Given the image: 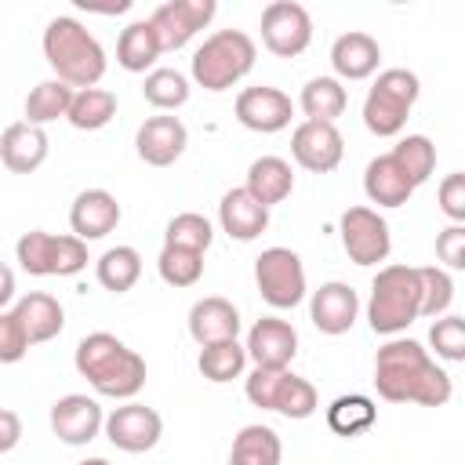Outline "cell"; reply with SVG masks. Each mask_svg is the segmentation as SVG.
Here are the masks:
<instances>
[{
	"mask_svg": "<svg viewBox=\"0 0 465 465\" xmlns=\"http://www.w3.org/2000/svg\"><path fill=\"white\" fill-rule=\"evenodd\" d=\"M374 389L389 403L443 407L454 392L450 374L414 338H392L374 356Z\"/></svg>",
	"mask_w": 465,
	"mask_h": 465,
	"instance_id": "cell-1",
	"label": "cell"
},
{
	"mask_svg": "<svg viewBox=\"0 0 465 465\" xmlns=\"http://www.w3.org/2000/svg\"><path fill=\"white\" fill-rule=\"evenodd\" d=\"M73 363L91 381V389L109 400H131L145 385V360L109 331L87 334L76 345Z\"/></svg>",
	"mask_w": 465,
	"mask_h": 465,
	"instance_id": "cell-2",
	"label": "cell"
},
{
	"mask_svg": "<svg viewBox=\"0 0 465 465\" xmlns=\"http://www.w3.org/2000/svg\"><path fill=\"white\" fill-rule=\"evenodd\" d=\"M44 58L54 69V80L69 84L73 91L94 87L105 76L102 44L73 15H58V18L47 22V29H44Z\"/></svg>",
	"mask_w": 465,
	"mask_h": 465,
	"instance_id": "cell-3",
	"label": "cell"
},
{
	"mask_svg": "<svg viewBox=\"0 0 465 465\" xmlns=\"http://www.w3.org/2000/svg\"><path fill=\"white\" fill-rule=\"evenodd\" d=\"M421 316V280L414 265H385L371 283L367 320L374 334H400Z\"/></svg>",
	"mask_w": 465,
	"mask_h": 465,
	"instance_id": "cell-4",
	"label": "cell"
},
{
	"mask_svg": "<svg viewBox=\"0 0 465 465\" xmlns=\"http://www.w3.org/2000/svg\"><path fill=\"white\" fill-rule=\"evenodd\" d=\"M254 58H258V47L243 29H218L193 51L189 73L203 91L218 94L240 84L254 69Z\"/></svg>",
	"mask_w": 465,
	"mask_h": 465,
	"instance_id": "cell-5",
	"label": "cell"
},
{
	"mask_svg": "<svg viewBox=\"0 0 465 465\" xmlns=\"http://www.w3.org/2000/svg\"><path fill=\"white\" fill-rule=\"evenodd\" d=\"M421 94V80L411 69H385L378 73L374 87L363 98V124L378 138H392L407 127V116Z\"/></svg>",
	"mask_w": 465,
	"mask_h": 465,
	"instance_id": "cell-6",
	"label": "cell"
},
{
	"mask_svg": "<svg viewBox=\"0 0 465 465\" xmlns=\"http://www.w3.org/2000/svg\"><path fill=\"white\" fill-rule=\"evenodd\" d=\"M254 283L272 309H294L305 298V265L291 247H265L254 258Z\"/></svg>",
	"mask_w": 465,
	"mask_h": 465,
	"instance_id": "cell-7",
	"label": "cell"
},
{
	"mask_svg": "<svg viewBox=\"0 0 465 465\" xmlns=\"http://www.w3.org/2000/svg\"><path fill=\"white\" fill-rule=\"evenodd\" d=\"M338 232H341V247L352 265H378L392 251L389 222L371 207H349L338 222Z\"/></svg>",
	"mask_w": 465,
	"mask_h": 465,
	"instance_id": "cell-8",
	"label": "cell"
},
{
	"mask_svg": "<svg viewBox=\"0 0 465 465\" xmlns=\"http://www.w3.org/2000/svg\"><path fill=\"white\" fill-rule=\"evenodd\" d=\"M262 44L276 58H298L312 44V18L294 0H272L262 11Z\"/></svg>",
	"mask_w": 465,
	"mask_h": 465,
	"instance_id": "cell-9",
	"label": "cell"
},
{
	"mask_svg": "<svg viewBox=\"0 0 465 465\" xmlns=\"http://www.w3.org/2000/svg\"><path fill=\"white\" fill-rule=\"evenodd\" d=\"M218 4L214 0H167L149 15V25L156 33L160 51H178L185 47L211 18H214Z\"/></svg>",
	"mask_w": 465,
	"mask_h": 465,
	"instance_id": "cell-10",
	"label": "cell"
},
{
	"mask_svg": "<svg viewBox=\"0 0 465 465\" xmlns=\"http://www.w3.org/2000/svg\"><path fill=\"white\" fill-rule=\"evenodd\" d=\"M105 436L116 450H127V454H142V450H153L163 436V418L145 407V403H124L116 407L113 414H105Z\"/></svg>",
	"mask_w": 465,
	"mask_h": 465,
	"instance_id": "cell-11",
	"label": "cell"
},
{
	"mask_svg": "<svg viewBox=\"0 0 465 465\" xmlns=\"http://www.w3.org/2000/svg\"><path fill=\"white\" fill-rule=\"evenodd\" d=\"M291 116H294V102H291L280 87L258 84V87H243V91L236 94V120H240L247 131L276 134V131L291 127Z\"/></svg>",
	"mask_w": 465,
	"mask_h": 465,
	"instance_id": "cell-12",
	"label": "cell"
},
{
	"mask_svg": "<svg viewBox=\"0 0 465 465\" xmlns=\"http://www.w3.org/2000/svg\"><path fill=\"white\" fill-rule=\"evenodd\" d=\"M291 156L312 174H331L345 156V138L334 124L302 120L291 134Z\"/></svg>",
	"mask_w": 465,
	"mask_h": 465,
	"instance_id": "cell-13",
	"label": "cell"
},
{
	"mask_svg": "<svg viewBox=\"0 0 465 465\" xmlns=\"http://www.w3.org/2000/svg\"><path fill=\"white\" fill-rule=\"evenodd\" d=\"M105 425V414L98 407V400L84 396V392H69L62 400H54L51 407V432L69 443V447H84L91 443Z\"/></svg>",
	"mask_w": 465,
	"mask_h": 465,
	"instance_id": "cell-14",
	"label": "cell"
},
{
	"mask_svg": "<svg viewBox=\"0 0 465 465\" xmlns=\"http://www.w3.org/2000/svg\"><path fill=\"white\" fill-rule=\"evenodd\" d=\"M356 316H360V298L341 280L320 283L312 291V298H309V320L323 334H345V331H352Z\"/></svg>",
	"mask_w": 465,
	"mask_h": 465,
	"instance_id": "cell-15",
	"label": "cell"
},
{
	"mask_svg": "<svg viewBox=\"0 0 465 465\" xmlns=\"http://www.w3.org/2000/svg\"><path fill=\"white\" fill-rule=\"evenodd\" d=\"M185 145H189L185 124H182L178 116H167V113L149 116V120L138 127V134H134V149H138V156H142L149 167H171V163L185 153Z\"/></svg>",
	"mask_w": 465,
	"mask_h": 465,
	"instance_id": "cell-16",
	"label": "cell"
},
{
	"mask_svg": "<svg viewBox=\"0 0 465 465\" xmlns=\"http://www.w3.org/2000/svg\"><path fill=\"white\" fill-rule=\"evenodd\" d=\"M247 356L254 360V367H276L287 371L294 352H298V331L287 320L276 316H262L251 331H247Z\"/></svg>",
	"mask_w": 465,
	"mask_h": 465,
	"instance_id": "cell-17",
	"label": "cell"
},
{
	"mask_svg": "<svg viewBox=\"0 0 465 465\" xmlns=\"http://www.w3.org/2000/svg\"><path fill=\"white\" fill-rule=\"evenodd\" d=\"M69 225H73V236L84 240V243L109 236L120 225L116 196L109 189H84V193H76V200L69 207Z\"/></svg>",
	"mask_w": 465,
	"mask_h": 465,
	"instance_id": "cell-18",
	"label": "cell"
},
{
	"mask_svg": "<svg viewBox=\"0 0 465 465\" xmlns=\"http://www.w3.org/2000/svg\"><path fill=\"white\" fill-rule=\"evenodd\" d=\"M381 62V47L371 33H341L331 44V65H334V80H367L378 73Z\"/></svg>",
	"mask_w": 465,
	"mask_h": 465,
	"instance_id": "cell-19",
	"label": "cell"
},
{
	"mask_svg": "<svg viewBox=\"0 0 465 465\" xmlns=\"http://www.w3.org/2000/svg\"><path fill=\"white\" fill-rule=\"evenodd\" d=\"M218 222H222V232H229L232 240L240 243H251L258 240L265 229H269V207H262L243 185L240 189H229L218 203Z\"/></svg>",
	"mask_w": 465,
	"mask_h": 465,
	"instance_id": "cell-20",
	"label": "cell"
},
{
	"mask_svg": "<svg viewBox=\"0 0 465 465\" xmlns=\"http://www.w3.org/2000/svg\"><path fill=\"white\" fill-rule=\"evenodd\" d=\"M47 131L44 127H33L25 120L11 124L4 134H0V160L7 171L15 174H29L36 171L44 160H47Z\"/></svg>",
	"mask_w": 465,
	"mask_h": 465,
	"instance_id": "cell-21",
	"label": "cell"
},
{
	"mask_svg": "<svg viewBox=\"0 0 465 465\" xmlns=\"http://www.w3.org/2000/svg\"><path fill=\"white\" fill-rule=\"evenodd\" d=\"M189 334L196 345H214V341H229L240 334V312L232 302L211 294V298H200L193 309H189Z\"/></svg>",
	"mask_w": 465,
	"mask_h": 465,
	"instance_id": "cell-22",
	"label": "cell"
},
{
	"mask_svg": "<svg viewBox=\"0 0 465 465\" xmlns=\"http://www.w3.org/2000/svg\"><path fill=\"white\" fill-rule=\"evenodd\" d=\"M363 193L378 207H403L414 196V182L403 174V167L392 160V153L374 156L363 171Z\"/></svg>",
	"mask_w": 465,
	"mask_h": 465,
	"instance_id": "cell-23",
	"label": "cell"
},
{
	"mask_svg": "<svg viewBox=\"0 0 465 465\" xmlns=\"http://www.w3.org/2000/svg\"><path fill=\"white\" fill-rule=\"evenodd\" d=\"M15 316H18V323H22L25 338H29V345H44V341L58 338L62 327H65V312H62L58 298H54V294H44V291L22 294L18 305H15Z\"/></svg>",
	"mask_w": 465,
	"mask_h": 465,
	"instance_id": "cell-24",
	"label": "cell"
},
{
	"mask_svg": "<svg viewBox=\"0 0 465 465\" xmlns=\"http://www.w3.org/2000/svg\"><path fill=\"white\" fill-rule=\"evenodd\" d=\"M262 207H276L291 196L294 189V171L283 156H258L247 167V185H243Z\"/></svg>",
	"mask_w": 465,
	"mask_h": 465,
	"instance_id": "cell-25",
	"label": "cell"
},
{
	"mask_svg": "<svg viewBox=\"0 0 465 465\" xmlns=\"http://www.w3.org/2000/svg\"><path fill=\"white\" fill-rule=\"evenodd\" d=\"M298 105H302L305 120H312V124H334L345 113V105H349V91L334 76H312L302 87Z\"/></svg>",
	"mask_w": 465,
	"mask_h": 465,
	"instance_id": "cell-26",
	"label": "cell"
},
{
	"mask_svg": "<svg viewBox=\"0 0 465 465\" xmlns=\"http://www.w3.org/2000/svg\"><path fill=\"white\" fill-rule=\"evenodd\" d=\"M160 44H156V33L149 25V18H138L131 25L120 29V40H116V62L127 69V73H153V62L160 58Z\"/></svg>",
	"mask_w": 465,
	"mask_h": 465,
	"instance_id": "cell-27",
	"label": "cell"
},
{
	"mask_svg": "<svg viewBox=\"0 0 465 465\" xmlns=\"http://www.w3.org/2000/svg\"><path fill=\"white\" fill-rule=\"evenodd\" d=\"M283 443L269 425H243L232 440L229 465H280Z\"/></svg>",
	"mask_w": 465,
	"mask_h": 465,
	"instance_id": "cell-28",
	"label": "cell"
},
{
	"mask_svg": "<svg viewBox=\"0 0 465 465\" xmlns=\"http://www.w3.org/2000/svg\"><path fill=\"white\" fill-rule=\"evenodd\" d=\"M113 116H116V94L105 91V87H84V91H76L73 102H69V113H65V120L76 131H102Z\"/></svg>",
	"mask_w": 465,
	"mask_h": 465,
	"instance_id": "cell-29",
	"label": "cell"
},
{
	"mask_svg": "<svg viewBox=\"0 0 465 465\" xmlns=\"http://www.w3.org/2000/svg\"><path fill=\"white\" fill-rule=\"evenodd\" d=\"M94 272H98V283H102L105 291L124 294V291H131V287L138 283V276H142V254H138L134 247H127V243L109 247V251L94 262Z\"/></svg>",
	"mask_w": 465,
	"mask_h": 465,
	"instance_id": "cell-30",
	"label": "cell"
},
{
	"mask_svg": "<svg viewBox=\"0 0 465 465\" xmlns=\"http://www.w3.org/2000/svg\"><path fill=\"white\" fill-rule=\"evenodd\" d=\"M73 87L69 84H62V80H40L29 94H25V124H33V127H44V124H51V120H58V116H65L69 113V102H73Z\"/></svg>",
	"mask_w": 465,
	"mask_h": 465,
	"instance_id": "cell-31",
	"label": "cell"
},
{
	"mask_svg": "<svg viewBox=\"0 0 465 465\" xmlns=\"http://www.w3.org/2000/svg\"><path fill=\"white\" fill-rule=\"evenodd\" d=\"M378 421V407L371 396H338L331 407H327V429L338 432V436H360L367 429H374Z\"/></svg>",
	"mask_w": 465,
	"mask_h": 465,
	"instance_id": "cell-32",
	"label": "cell"
},
{
	"mask_svg": "<svg viewBox=\"0 0 465 465\" xmlns=\"http://www.w3.org/2000/svg\"><path fill=\"white\" fill-rule=\"evenodd\" d=\"M196 367H200V374H203L207 381H214V385L232 381V378H240L243 367H247V349H243L236 338L214 341V345H200Z\"/></svg>",
	"mask_w": 465,
	"mask_h": 465,
	"instance_id": "cell-33",
	"label": "cell"
},
{
	"mask_svg": "<svg viewBox=\"0 0 465 465\" xmlns=\"http://www.w3.org/2000/svg\"><path fill=\"white\" fill-rule=\"evenodd\" d=\"M142 98H145L153 109H160V113H167V109H178V105H185V102H189V80H185L178 69H167V65H160V69L145 73V84H142Z\"/></svg>",
	"mask_w": 465,
	"mask_h": 465,
	"instance_id": "cell-34",
	"label": "cell"
},
{
	"mask_svg": "<svg viewBox=\"0 0 465 465\" xmlns=\"http://www.w3.org/2000/svg\"><path fill=\"white\" fill-rule=\"evenodd\" d=\"M392 160L403 167V174L414 182V189L418 185H425L429 178H432V171H436V145L425 138V134H407V138H400L396 145H392Z\"/></svg>",
	"mask_w": 465,
	"mask_h": 465,
	"instance_id": "cell-35",
	"label": "cell"
},
{
	"mask_svg": "<svg viewBox=\"0 0 465 465\" xmlns=\"http://www.w3.org/2000/svg\"><path fill=\"white\" fill-rule=\"evenodd\" d=\"M211 240H214V229H211V222H207L203 214H196V211L174 214V218L167 222V229H163V247H182V251L203 254V251L211 247Z\"/></svg>",
	"mask_w": 465,
	"mask_h": 465,
	"instance_id": "cell-36",
	"label": "cell"
},
{
	"mask_svg": "<svg viewBox=\"0 0 465 465\" xmlns=\"http://www.w3.org/2000/svg\"><path fill=\"white\" fill-rule=\"evenodd\" d=\"M316 407H320V396H316V389L305 381V378H298V374H283V381H280V392H276V403H272V411H280L283 418H294V421H302V418H312L316 414Z\"/></svg>",
	"mask_w": 465,
	"mask_h": 465,
	"instance_id": "cell-37",
	"label": "cell"
},
{
	"mask_svg": "<svg viewBox=\"0 0 465 465\" xmlns=\"http://www.w3.org/2000/svg\"><path fill=\"white\" fill-rule=\"evenodd\" d=\"M160 280L171 287H193L203 276V254L196 251H182V247H163L156 258Z\"/></svg>",
	"mask_w": 465,
	"mask_h": 465,
	"instance_id": "cell-38",
	"label": "cell"
},
{
	"mask_svg": "<svg viewBox=\"0 0 465 465\" xmlns=\"http://www.w3.org/2000/svg\"><path fill=\"white\" fill-rule=\"evenodd\" d=\"M421 280V316H443L454 302V280L447 269L440 265H421L418 269Z\"/></svg>",
	"mask_w": 465,
	"mask_h": 465,
	"instance_id": "cell-39",
	"label": "cell"
},
{
	"mask_svg": "<svg viewBox=\"0 0 465 465\" xmlns=\"http://www.w3.org/2000/svg\"><path fill=\"white\" fill-rule=\"evenodd\" d=\"M51 240H54V232L33 229V232H22V240L15 243L18 265L29 276H51Z\"/></svg>",
	"mask_w": 465,
	"mask_h": 465,
	"instance_id": "cell-40",
	"label": "cell"
},
{
	"mask_svg": "<svg viewBox=\"0 0 465 465\" xmlns=\"http://www.w3.org/2000/svg\"><path fill=\"white\" fill-rule=\"evenodd\" d=\"M429 345L436 349V356L458 363L465 360V320L461 316H440L429 327Z\"/></svg>",
	"mask_w": 465,
	"mask_h": 465,
	"instance_id": "cell-41",
	"label": "cell"
},
{
	"mask_svg": "<svg viewBox=\"0 0 465 465\" xmlns=\"http://www.w3.org/2000/svg\"><path fill=\"white\" fill-rule=\"evenodd\" d=\"M87 265V243L76 236L51 240V276H76Z\"/></svg>",
	"mask_w": 465,
	"mask_h": 465,
	"instance_id": "cell-42",
	"label": "cell"
},
{
	"mask_svg": "<svg viewBox=\"0 0 465 465\" xmlns=\"http://www.w3.org/2000/svg\"><path fill=\"white\" fill-rule=\"evenodd\" d=\"M283 374H287V371H276V367H254L251 378H247V385H243L247 400H251L254 407H262V411H272Z\"/></svg>",
	"mask_w": 465,
	"mask_h": 465,
	"instance_id": "cell-43",
	"label": "cell"
},
{
	"mask_svg": "<svg viewBox=\"0 0 465 465\" xmlns=\"http://www.w3.org/2000/svg\"><path fill=\"white\" fill-rule=\"evenodd\" d=\"M29 352V338L15 316V309L0 312V363H18Z\"/></svg>",
	"mask_w": 465,
	"mask_h": 465,
	"instance_id": "cell-44",
	"label": "cell"
},
{
	"mask_svg": "<svg viewBox=\"0 0 465 465\" xmlns=\"http://www.w3.org/2000/svg\"><path fill=\"white\" fill-rule=\"evenodd\" d=\"M440 211H443L454 225L465 222V174H461V171H454V174H447V178L440 182Z\"/></svg>",
	"mask_w": 465,
	"mask_h": 465,
	"instance_id": "cell-45",
	"label": "cell"
},
{
	"mask_svg": "<svg viewBox=\"0 0 465 465\" xmlns=\"http://www.w3.org/2000/svg\"><path fill=\"white\" fill-rule=\"evenodd\" d=\"M436 258L447 269H465V225H447L436 236Z\"/></svg>",
	"mask_w": 465,
	"mask_h": 465,
	"instance_id": "cell-46",
	"label": "cell"
},
{
	"mask_svg": "<svg viewBox=\"0 0 465 465\" xmlns=\"http://www.w3.org/2000/svg\"><path fill=\"white\" fill-rule=\"evenodd\" d=\"M18 440H22V418H18L15 411L0 407V454L15 450V447H18Z\"/></svg>",
	"mask_w": 465,
	"mask_h": 465,
	"instance_id": "cell-47",
	"label": "cell"
},
{
	"mask_svg": "<svg viewBox=\"0 0 465 465\" xmlns=\"http://www.w3.org/2000/svg\"><path fill=\"white\" fill-rule=\"evenodd\" d=\"M11 298H15V272L0 262V312L7 309V302H11Z\"/></svg>",
	"mask_w": 465,
	"mask_h": 465,
	"instance_id": "cell-48",
	"label": "cell"
},
{
	"mask_svg": "<svg viewBox=\"0 0 465 465\" xmlns=\"http://www.w3.org/2000/svg\"><path fill=\"white\" fill-rule=\"evenodd\" d=\"M80 465H109L105 458H87V461H80Z\"/></svg>",
	"mask_w": 465,
	"mask_h": 465,
	"instance_id": "cell-49",
	"label": "cell"
}]
</instances>
